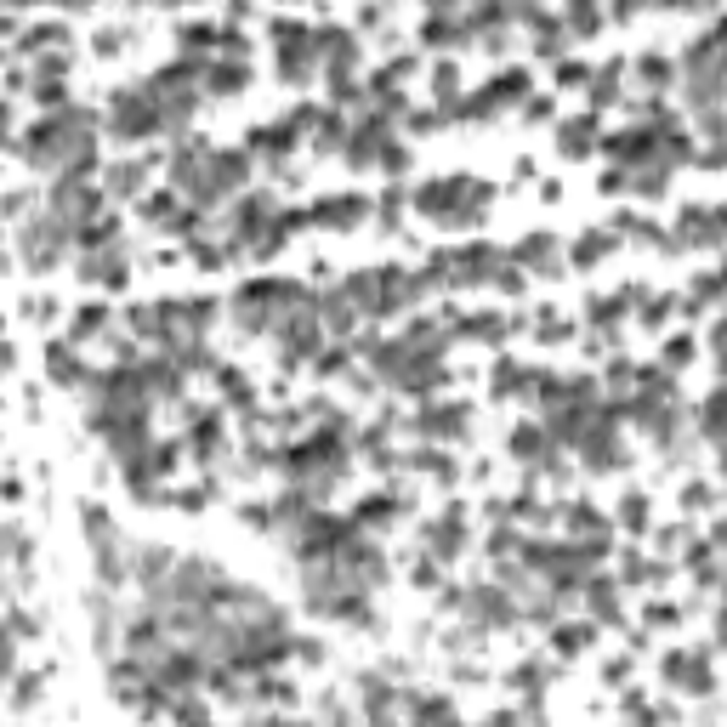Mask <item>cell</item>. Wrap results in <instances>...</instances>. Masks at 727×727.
I'll return each instance as SVG.
<instances>
[{
    "instance_id": "6da1fadb",
    "label": "cell",
    "mask_w": 727,
    "mask_h": 727,
    "mask_svg": "<svg viewBox=\"0 0 727 727\" xmlns=\"http://www.w3.org/2000/svg\"><path fill=\"white\" fill-rule=\"evenodd\" d=\"M18 148H23V160H29V165H40V171H57V177H80V182H86L91 171H97L91 114H80V108H63V114H40Z\"/></svg>"
},
{
    "instance_id": "7a4b0ae2",
    "label": "cell",
    "mask_w": 727,
    "mask_h": 727,
    "mask_svg": "<svg viewBox=\"0 0 727 727\" xmlns=\"http://www.w3.org/2000/svg\"><path fill=\"white\" fill-rule=\"evenodd\" d=\"M353 534H358L353 523H341V517H330V512H313V517L296 523V557H302V568L307 563H336L341 546H347Z\"/></svg>"
},
{
    "instance_id": "3957f363",
    "label": "cell",
    "mask_w": 727,
    "mask_h": 727,
    "mask_svg": "<svg viewBox=\"0 0 727 727\" xmlns=\"http://www.w3.org/2000/svg\"><path fill=\"white\" fill-rule=\"evenodd\" d=\"M69 245H74V228H69V222H57L52 211H40L29 228H18V250H23V262L35 267V273L57 267Z\"/></svg>"
},
{
    "instance_id": "277c9868",
    "label": "cell",
    "mask_w": 727,
    "mask_h": 727,
    "mask_svg": "<svg viewBox=\"0 0 727 727\" xmlns=\"http://www.w3.org/2000/svg\"><path fill=\"white\" fill-rule=\"evenodd\" d=\"M108 125H114V137H125V142H137V137H154V131H165L160 103L148 97V86H142V91H120V97H114V108H108Z\"/></svg>"
},
{
    "instance_id": "5b68a950",
    "label": "cell",
    "mask_w": 727,
    "mask_h": 727,
    "mask_svg": "<svg viewBox=\"0 0 727 727\" xmlns=\"http://www.w3.org/2000/svg\"><path fill=\"white\" fill-rule=\"evenodd\" d=\"M273 336H279V347L290 358H319V341H324V324H319V313L313 307H290L279 324H273Z\"/></svg>"
},
{
    "instance_id": "8992f818",
    "label": "cell",
    "mask_w": 727,
    "mask_h": 727,
    "mask_svg": "<svg viewBox=\"0 0 727 727\" xmlns=\"http://www.w3.org/2000/svg\"><path fill=\"white\" fill-rule=\"evenodd\" d=\"M52 216L57 222H69L74 233L86 228V222H97V188L80 177H57L52 182Z\"/></svg>"
},
{
    "instance_id": "52a82bcc",
    "label": "cell",
    "mask_w": 727,
    "mask_h": 727,
    "mask_svg": "<svg viewBox=\"0 0 727 727\" xmlns=\"http://www.w3.org/2000/svg\"><path fill=\"white\" fill-rule=\"evenodd\" d=\"M336 568L347 574V580H353L358 591H370V586H381V580H387V557H381V546H370L364 534H353V540L341 546Z\"/></svg>"
},
{
    "instance_id": "ba28073f",
    "label": "cell",
    "mask_w": 727,
    "mask_h": 727,
    "mask_svg": "<svg viewBox=\"0 0 727 727\" xmlns=\"http://www.w3.org/2000/svg\"><path fill=\"white\" fill-rule=\"evenodd\" d=\"M142 370V392L148 398H171V392H182V364L177 358H148V364H137Z\"/></svg>"
},
{
    "instance_id": "9c48e42d",
    "label": "cell",
    "mask_w": 727,
    "mask_h": 727,
    "mask_svg": "<svg viewBox=\"0 0 727 727\" xmlns=\"http://www.w3.org/2000/svg\"><path fill=\"white\" fill-rule=\"evenodd\" d=\"M665 671H671L676 688L710 693V659H705V654H671V659H665Z\"/></svg>"
},
{
    "instance_id": "30bf717a",
    "label": "cell",
    "mask_w": 727,
    "mask_h": 727,
    "mask_svg": "<svg viewBox=\"0 0 727 727\" xmlns=\"http://www.w3.org/2000/svg\"><path fill=\"white\" fill-rule=\"evenodd\" d=\"M364 199L358 194H336V199H319V211H313V222H324V228H347V222H364Z\"/></svg>"
},
{
    "instance_id": "8fae6325",
    "label": "cell",
    "mask_w": 727,
    "mask_h": 727,
    "mask_svg": "<svg viewBox=\"0 0 727 727\" xmlns=\"http://www.w3.org/2000/svg\"><path fill=\"white\" fill-rule=\"evenodd\" d=\"M86 279L91 284H108V290H120L125 284V250H97V256H86Z\"/></svg>"
},
{
    "instance_id": "7c38bea8",
    "label": "cell",
    "mask_w": 727,
    "mask_h": 727,
    "mask_svg": "<svg viewBox=\"0 0 727 727\" xmlns=\"http://www.w3.org/2000/svg\"><path fill=\"white\" fill-rule=\"evenodd\" d=\"M415 426H421L426 438H455V432H461V415L449 404H426L421 415H415Z\"/></svg>"
},
{
    "instance_id": "4fadbf2b",
    "label": "cell",
    "mask_w": 727,
    "mask_h": 727,
    "mask_svg": "<svg viewBox=\"0 0 727 727\" xmlns=\"http://www.w3.org/2000/svg\"><path fill=\"white\" fill-rule=\"evenodd\" d=\"M46 370H52L63 387H80V381H86V375H80V364H74V347H69V341H52V347H46Z\"/></svg>"
},
{
    "instance_id": "5bb4252c",
    "label": "cell",
    "mask_w": 727,
    "mask_h": 727,
    "mask_svg": "<svg viewBox=\"0 0 727 727\" xmlns=\"http://www.w3.org/2000/svg\"><path fill=\"white\" fill-rule=\"evenodd\" d=\"M455 199H461V182H426L421 194H415V205L432 211V216H444V211H455Z\"/></svg>"
},
{
    "instance_id": "9a60e30c",
    "label": "cell",
    "mask_w": 727,
    "mask_h": 727,
    "mask_svg": "<svg viewBox=\"0 0 727 727\" xmlns=\"http://www.w3.org/2000/svg\"><path fill=\"white\" fill-rule=\"evenodd\" d=\"M392 517H398V500L375 495L370 506H358V512H353V529H381V523H392Z\"/></svg>"
},
{
    "instance_id": "2e32d148",
    "label": "cell",
    "mask_w": 727,
    "mask_h": 727,
    "mask_svg": "<svg viewBox=\"0 0 727 727\" xmlns=\"http://www.w3.org/2000/svg\"><path fill=\"white\" fill-rule=\"evenodd\" d=\"M512 449L523 455V461H540V455H551L546 426H517V432H512Z\"/></svg>"
},
{
    "instance_id": "e0dca14e",
    "label": "cell",
    "mask_w": 727,
    "mask_h": 727,
    "mask_svg": "<svg viewBox=\"0 0 727 727\" xmlns=\"http://www.w3.org/2000/svg\"><path fill=\"white\" fill-rule=\"evenodd\" d=\"M461 517L455 512H444L438 517V523H432V551H438V557H449V551H461Z\"/></svg>"
},
{
    "instance_id": "ac0fdd59",
    "label": "cell",
    "mask_w": 727,
    "mask_h": 727,
    "mask_svg": "<svg viewBox=\"0 0 727 727\" xmlns=\"http://www.w3.org/2000/svg\"><path fill=\"white\" fill-rule=\"evenodd\" d=\"M591 637H597V625H557V642H551V648H557V654H580V648H591Z\"/></svg>"
},
{
    "instance_id": "d6986e66",
    "label": "cell",
    "mask_w": 727,
    "mask_h": 727,
    "mask_svg": "<svg viewBox=\"0 0 727 727\" xmlns=\"http://www.w3.org/2000/svg\"><path fill=\"white\" fill-rule=\"evenodd\" d=\"M591 614H597V620H620V591L608 586V580L591 586Z\"/></svg>"
},
{
    "instance_id": "ffe728a7",
    "label": "cell",
    "mask_w": 727,
    "mask_h": 727,
    "mask_svg": "<svg viewBox=\"0 0 727 727\" xmlns=\"http://www.w3.org/2000/svg\"><path fill=\"white\" fill-rule=\"evenodd\" d=\"M188 438H194V449L205 455V449H216V444H222V421H216V415H199Z\"/></svg>"
},
{
    "instance_id": "44dd1931",
    "label": "cell",
    "mask_w": 727,
    "mask_h": 727,
    "mask_svg": "<svg viewBox=\"0 0 727 727\" xmlns=\"http://www.w3.org/2000/svg\"><path fill=\"white\" fill-rule=\"evenodd\" d=\"M523 91H529V74H506V80H495V86H489V97H495V103H517V97H523Z\"/></svg>"
},
{
    "instance_id": "7402d4cb",
    "label": "cell",
    "mask_w": 727,
    "mask_h": 727,
    "mask_svg": "<svg viewBox=\"0 0 727 727\" xmlns=\"http://www.w3.org/2000/svg\"><path fill=\"white\" fill-rule=\"evenodd\" d=\"M608 250H614V233H586L580 250H574V262H597V256H608Z\"/></svg>"
},
{
    "instance_id": "603a6c76",
    "label": "cell",
    "mask_w": 727,
    "mask_h": 727,
    "mask_svg": "<svg viewBox=\"0 0 727 727\" xmlns=\"http://www.w3.org/2000/svg\"><path fill=\"white\" fill-rule=\"evenodd\" d=\"M591 137H597V125H591V120H574V125L563 131V148H568V154H586Z\"/></svg>"
},
{
    "instance_id": "cb8c5ba5",
    "label": "cell",
    "mask_w": 727,
    "mask_h": 727,
    "mask_svg": "<svg viewBox=\"0 0 727 727\" xmlns=\"http://www.w3.org/2000/svg\"><path fill=\"white\" fill-rule=\"evenodd\" d=\"M103 307H80V313H74V341H86V336H97V330H103Z\"/></svg>"
},
{
    "instance_id": "d4e9b609",
    "label": "cell",
    "mask_w": 727,
    "mask_h": 727,
    "mask_svg": "<svg viewBox=\"0 0 727 727\" xmlns=\"http://www.w3.org/2000/svg\"><path fill=\"white\" fill-rule=\"evenodd\" d=\"M205 80H211L216 91H239V86H245V69H239V63H233V69H228V63H216V69L205 74Z\"/></svg>"
},
{
    "instance_id": "484cf974",
    "label": "cell",
    "mask_w": 727,
    "mask_h": 727,
    "mask_svg": "<svg viewBox=\"0 0 727 727\" xmlns=\"http://www.w3.org/2000/svg\"><path fill=\"white\" fill-rule=\"evenodd\" d=\"M523 387H529V375L517 370V364H500L495 370V392H523Z\"/></svg>"
},
{
    "instance_id": "4316f807",
    "label": "cell",
    "mask_w": 727,
    "mask_h": 727,
    "mask_svg": "<svg viewBox=\"0 0 727 727\" xmlns=\"http://www.w3.org/2000/svg\"><path fill=\"white\" fill-rule=\"evenodd\" d=\"M512 256H517V262H540V256H551V239H540V233H534V239H523Z\"/></svg>"
},
{
    "instance_id": "83f0119b",
    "label": "cell",
    "mask_w": 727,
    "mask_h": 727,
    "mask_svg": "<svg viewBox=\"0 0 727 727\" xmlns=\"http://www.w3.org/2000/svg\"><path fill=\"white\" fill-rule=\"evenodd\" d=\"M642 80H648V86H665V80H671V63H665V57H642Z\"/></svg>"
},
{
    "instance_id": "f1b7e54d",
    "label": "cell",
    "mask_w": 727,
    "mask_h": 727,
    "mask_svg": "<svg viewBox=\"0 0 727 727\" xmlns=\"http://www.w3.org/2000/svg\"><path fill=\"white\" fill-rule=\"evenodd\" d=\"M693 358V341L682 336V341H671V347H665V364H671V370H682V364H688Z\"/></svg>"
},
{
    "instance_id": "f546056e",
    "label": "cell",
    "mask_w": 727,
    "mask_h": 727,
    "mask_svg": "<svg viewBox=\"0 0 727 727\" xmlns=\"http://www.w3.org/2000/svg\"><path fill=\"white\" fill-rule=\"evenodd\" d=\"M381 165H387V171H404V165H409V154L398 148V142H387V148H381Z\"/></svg>"
},
{
    "instance_id": "4dcf8cb0",
    "label": "cell",
    "mask_w": 727,
    "mask_h": 727,
    "mask_svg": "<svg viewBox=\"0 0 727 727\" xmlns=\"http://www.w3.org/2000/svg\"><path fill=\"white\" fill-rule=\"evenodd\" d=\"M171 205H177V194H154L142 205V216H171Z\"/></svg>"
},
{
    "instance_id": "1f68e13d",
    "label": "cell",
    "mask_w": 727,
    "mask_h": 727,
    "mask_svg": "<svg viewBox=\"0 0 727 727\" xmlns=\"http://www.w3.org/2000/svg\"><path fill=\"white\" fill-rule=\"evenodd\" d=\"M319 370H330V375L347 370V353H341V347H336V353H324V358H319Z\"/></svg>"
},
{
    "instance_id": "d6a6232c",
    "label": "cell",
    "mask_w": 727,
    "mask_h": 727,
    "mask_svg": "<svg viewBox=\"0 0 727 727\" xmlns=\"http://www.w3.org/2000/svg\"><path fill=\"white\" fill-rule=\"evenodd\" d=\"M642 517H648V506H642V500L631 495V500H625V523H642Z\"/></svg>"
},
{
    "instance_id": "836d02e7",
    "label": "cell",
    "mask_w": 727,
    "mask_h": 727,
    "mask_svg": "<svg viewBox=\"0 0 727 727\" xmlns=\"http://www.w3.org/2000/svg\"><path fill=\"white\" fill-rule=\"evenodd\" d=\"M722 642H727V614H722Z\"/></svg>"
}]
</instances>
